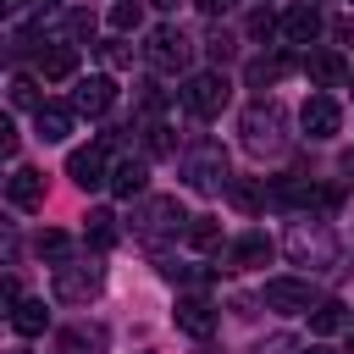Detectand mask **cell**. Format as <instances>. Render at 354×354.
<instances>
[{
  "mask_svg": "<svg viewBox=\"0 0 354 354\" xmlns=\"http://www.w3.org/2000/svg\"><path fill=\"white\" fill-rule=\"evenodd\" d=\"M238 133H243V149H249V155H282V149H288V111H282L277 100H254V105L243 111Z\"/></svg>",
  "mask_w": 354,
  "mask_h": 354,
  "instance_id": "1",
  "label": "cell"
},
{
  "mask_svg": "<svg viewBox=\"0 0 354 354\" xmlns=\"http://www.w3.org/2000/svg\"><path fill=\"white\" fill-rule=\"evenodd\" d=\"M183 183L194 188V194H227V149L216 144V138H199V144H188L183 149Z\"/></svg>",
  "mask_w": 354,
  "mask_h": 354,
  "instance_id": "2",
  "label": "cell"
},
{
  "mask_svg": "<svg viewBox=\"0 0 354 354\" xmlns=\"http://www.w3.org/2000/svg\"><path fill=\"white\" fill-rule=\"evenodd\" d=\"M177 100H183V111H188V116L210 122V116H221V111H227L232 83H227V72H221V66H210V72H188V77H183V88H177Z\"/></svg>",
  "mask_w": 354,
  "mask_h": 354,
  "instance_id": "3",
  "label": "cell"
},
{
  "mask_svg": "<svg viewBox=\"0 0 354 354\" xmlns=\"http://www.w3.org/2000/svg\"><path fill=\"white\" fill-rule=\"evenodd\" d=\"M288 254H293V266L321 271V266L337 260V238H332V227H326L321 216H304V221L288 227Z\"/></svg>",
  "mask_w": 354,
  "mask_h": 354,
  "instance_id": "4",
  "label": "cell"
},
{
  "mask_svg": "<svg viewBox=\"0 0 354 354\" xmlns=\"http://www.w3.org/2000/svg\"><path fill=\"white\" fill-rule=\"evenodd\" d=\"M188 227V210L177 205V199H144L138 210H133V232L144 238V243H166V238H177Z\"/></svg>",
  "mask_w": 354,
  "mask_h": 354,
  "instance_id": "5",
  "label": "cell"
},
{
  "mask_svg": "<svg viewBox=\"0 0 354 354\" xmlns=\"http://www.w3.org/2000/svg\"><path fill=\"white\" fill-rule=\"evenodd\" d=\"M105 282V266L100 260H61L55 266V299L61 304H88Z\"/></svg>",
  "mask_w": 354,
  "mask_h": 354,
  "instance_id": "6",
  "label": "cell"
},
{
  "mask_svg": "<svg viewBox=\"0 0 354 354\" xmlns=\"http://www.w3.org/2000/svg\"><path fill=\"white\" fill-rule=\"evenodd\" d=\"M188 55H194V44H188V33L171 28V22L144 39V61H149L155 72H188Z\"/></svg>",
  "mask_w": 354,
  "mask_h": 354,
  "instance_id": "7",
  "label": "cell"
},
{
  "mask_svg": "<svg viewBox=\"0 0 354 354\" xmlns=\"http://www.w3.org/2000/svg\"><path fill=\"white\" fill-rule=\"evenodd\" d=\"M299 127H304V138H315V144L337 138V133H343V111H337V100H332L326 88L310 94V100L299 105Z\"/></svg>",
  "mask_w": 354,
  "mask_h": 354,
  "instance_id": "8",
  "label": "cell"
},
{
  "mask_svg": "<svg viewBox=\"0 0 354 354\" xmlns=\"http://www.w3.org/2000/svg\"><path fill=\"white\" fill-rule=\"evenodd\" d=\"M271 249H277V243H271L266 232H238V238L221 243L216 254H221L227 271H254V266H271Z\"/></svg>",
  "mask_w": 354,
  "mask_h": 354,
  "instance_id": "9",
  "label": "cell"
},
{
  "mask_svg": "<svg viewBox=\"0 0 354 354\" xmlns=\"http://www.w3.org/2000/svg\"><path fill=\"white\" fill-rule=\"evenodd\" d=\"M260 299H266V310H277V315H299V310L315 304V293H310L304 277H271Z\"/></svg>",
  "mask_w": 354,
  "mask_h": 354,
  "instance_id": "10",
  "label": "cell"
},
{
  "mask_svg": "<svg viewBox=\"0 0 354 354\" xmlns=\"http://www.w3.org/2000/svg\"><path fill=\"white\" fill-rule=\"evenodd\" d=\"M66 177H72L77 188H105V177H111V160H105V144H88V149H72V155H66Z\"/></svg>",
  "mask_w": 354,
  "mask_h": 354,
  "instance_id": "11",
  "label": "cell"
},
{
  "mask_svg": "<svg viewBox=\"0 0 354 354\" xmlns=\"http://www.w3.org/2000/svg\"><path fill=\"white\" fill-rule=\"evenodd\" d=\"M105 188H111L116 199H144V188H149V160H144V155H122V160L111 166Z\"/></svg>",
  "mask_w": 354,
  "mask_h": 354,
  "instance_id": "12",
  "label": "cell"
},
{
  "mask_svg": "<svg viewBox=\"0 0 354 354\" xmlns=\"http://www.w3.org/2000/svg\"><path fill=\"white\" fill-rule=\"evenodd\" d=\"M111 105H116V83H111L105 72L83 77V83L72 88V111H77V116H105Z\"/></svg>",
  "mask_w": 354,
  "mask_h": 354,
  "instance_id": "13",
  "label": "cell"
},
{
  "mask_svg": "<svg viewBox=\"0 0 354 354\" xmlns=\"http://www.w3.org/2000/svg\"><path fill=\"white\" fill-rule=\"evenodd\" d=\"M277 33H282L288 44H315V39H321V11H315L310 0H299V6H288V11H282Z\"/></svg>",
  "mask_w": 354,
  "mask_h": 354,
  "instance_id": "14",
  "label": "cell"
},
{
  "mask_svg": "<svg viewBox=\"0 0 354 354\" xmlns=\"http://www.w3.org/2000/svg\"><path fill=\"white\" fill-rule=\"evenodd\" d=\"M6 199H11L17 210H39V205H44V171H39V166H17V171L6 177Z\"/></svg>",
  "mask_w": 354,
  "mask_h": 354,
  "instance_id": "15",
  "label": "cell"
},
{
  "mask_svg": "<svg viewBox=\"0 0 354 354\" xmlns=\"http://www.w3.org/2000/svg\"><path fill=\"white\" fill-rule=\"evenodd\" d=\"M33 72H39L44 83H61V77H72V72H77V44H39V55H33Z\"/></svg>",
  "mask_w": 354,
  "mask_h": 354,
  "instance_id": "16",
  "label": "cell"
},
{
  "mask_svg": "<svg viewBox=\"0 0 354 354\" xmlns=\"http://www.w3.org/2000/svg\"><path fill=\"white\" fill-rule=\"evenodd\" d=\"M72 122H77V111H72V105H61V100H44V105L33 111V127H39V138H44V144H61V138L72 133Z\"/></svg>",
  "mask_w": 354,
  "mask_h": 354,
  "instance_id": "17",
  "label": "cell"
},
{
  "mask_svg": "<svg viewBox=\"0 0 354 354\" xmlns=\"http://www.w3.org/2000/svg\"><path fill=\"white\" fill-rule=\"evenodd\" d=\"M304 77H310L315 88H337V83H348V66H343V55L315 50V55H304Z\"/></svg>",
  "mask_w": 354,
  "mask_h": 354,
  "instance_id": "18",
  "label": "cell"
},
{
  "mask_svg": "<svg viewBox=\"0 0 354 354\" xmlns=\"http://www.w3.org/2000/svg\"><path fill=\"white\" fill-rule=\"evenodd\" d=\"M177 332H188V337H210L216 332V310L205 304V299H177Z\"/></svg>",
  "mask_w": 354,
  "mask_h": 354,
  "instance_id": "19",
  "label": "cell"
},
{
  "mask_svg": "<svg viewBox=\"0 0 354 354\" xmlns=\"http://www.w3.org/2000/svg\"><path fill=\"white\" fill-rule=\"evenodd\" d=\"M11 326H17L22 337H44V332H50V304L22 293V299H17V310H11Z\"/></svg>",
  "mask_w": 354,
  "mask_h": 354,
  "instance_id": "20",
  "label": "cell"
},
{
  "mask_svg": "<svg viewBox=\"0 0 354 354\" xmlns=\"http://www.w3.org/2000/svg\"><path fill=\"white\" fill-rule=\"evenodd\" d=\"M304 315H310V332H315V337H332V332L348 326V304H343V299H315Z\"/></svg>",
  "mask_w": 354,
  "mask_h": 354,
  "instance_id": "21",
  "label": "cell"
},
{
  "mask_svg": "<svg viewBox=\"0 0 354 354\" xmlns=\"http://www.w3.org/2000/svg\"><path fill=\"white\" fill-rule=\"evenodd\" d=\"M293 72V55H260V61H249V88H271L277 77H288Z\"/></svg>",
  "mask_w": 354,
  "mask_h": 354,
  "instance_id": "22",
  "label": "cell"
},
{
  "mask_svg": "<svg viewBox=\"0 0 354 354\" xmlns=\"http://www.w3.org/2000/svg\"><path fill=\"white\" fill-rule=\"evenodd\" d=\"M83 238H88L94 249H111V243H116V216H111V210H88V216H83Z\"/></svg>",
  "mask_w": 354,
  "mask_h": 354,
  "instance_id": "23",
  "label": "cell"
},
{
  "mask_svg": "<svg viewBox=\"0 0 354 354\" xmlns=\"http://www.w3.org/2000/svg\"><path fill=\"white\" fill-rule=\"evenodd\" d=\"M183 238H188V249H221V221H210V216H188Z\"/></svg>",
  "mask_w": 354,
  "mask_h": 354,
  "instance_id": "24",
  "label": "cell"
},
{
  "mask_svg": "<svg viewBox=\"0 0 354 354\" xmlns=\"http://www.w3.org/2000/svg\"><path fill=\"white\" fill-rule=\"evenodd\" d=\"M227 199H232L238 210H260V205H266V183H243V177H232V183H227Z\"/></svg>",
  "mask_w": 354,
  "mask_h": 354,
  "instance_id": "25",
  "label": "cell"
},
{
  "mask_svg": "<svg viewBox=\"0 0 354 354\" xmlns=\"http://www.w3.org/2000/svg\"><path fill=\"white\" fill-rule=\"evenodd\" d=\"M33 249H39V260H55V266H61V260L72 254V238H66V232H55V227H44V232L33 238Z\"/></svg>",
  "mask_w": 354,
  "mask_h": 354,
  "instance_id": "26",
  "label": "cell"
},
{
  "mask_svg": "<svg viewBox=\"0 0 354 354\" xmlns=\"http://www.w3.org/2000/svg\"><path fill=\"white\" fill-rule=\"evenodd\" d=\"M111 28L116 33H138L144 28V0H116L111 6Z\"/></svg>",
  "mask_w": 354,
  "mask_h": 354,
  "instance_id": "27",
  "label": "cell"
},
{
  "mask_svg": "<svg viewBox=\"0 0 354 354\" xmlns=\"http://www.w3.org/2000/svg\"><path fill=\"white\" fill-rule=\"evenodd\" d=\"M144 149H149V155H177V133H171L166 122H149V127H144Z\"/></svg>",
  "mask_w": 354,
  "mask_h": 354,
  "instance_id": "28",
  "label": "cell"
},
{
  "mask_svg": "<svg viewBox=\"0 0 354 354\" xmlns=\"http://www.w3.org/2000/svg\"><path fill=\"white\" fill-rule=\"evenodd\" d=\"M11 105H22V111H39L44 100H39V77H11Z\"/></svg>",
  "mask_w": 354,
  "mask_h": 354,
  "instance_id": "29",
  "label": "cell"
},
{
  "mask_svg": "<svg viewBox=\"0 0 354 354\" xmlns=\"http://www.w3.org/2000/svg\"><path fill=\"white\" fill-rule=\"evenodd\" d=\"M277 22H282V17H271V11L260 6V11L249 17V39H271V33H277Z\"/></svg>",
  "mask_w": 354,
  "mask_h": 354,
  "instance_id": "30",
  "label": "cell"
},
{
  "mask_svg": "<svg viewBox=\"0 0 354 354\" xmlns=\"http://www.w3.org/2000/svg\"><path fill=\"white\" fill-rule=\"evenodd\" d=\"M17 299H22V282H17L11 271H0V310L11 315V310H17Z\"/></svg>",
  "mask_w": 354,
  "mask_h": 354,
  "instance_id": "31",
  "label": "cell"
},
{
  "mask_svg": "<svg viewBox=\"0 0 354 354\" xmlns=\"http://www.w3.org/2000/svg\"><path fill=\"white\" fill-rule=\"evenodd\" d=\"M138 105L155 116V111H166V88H155V83H144V94H138Z\"/></svg>",
  "mask_w": 354,
  "mask_h": 354,
  "instance_id": "32",
  "label": "cell"
},
{
  "mask_svg": "<svg viewBox=\"0 0 354 354\" xmlns=\"http://www.w3.org/2000/svg\"><path fill=\"white\" fill-rule=\"evenodd\" d=\"M66 28H72V39L94 33V11H72V17H66Z\"/></svg>",
  "mask_w": 354,
  "mask_h": 354,
  "instance_id": "33",
  "label": "cell"
},
{
  "mask_svg": "<svg viewBox=\"0 0 354 354\" xmlns=\"http://www.w3.org/2000/svg\"><path fill=\"white\" fill-rule=\"evenodd\" d=\"M0 155H17V127H11V116H0Z\"/></svg>",
  "mask_w": 354,
  "mask_h": 354,
  "instance_id": "34",
  "label": "cell"
},
{
  "mask_svg": "<svg viewBox=\"0 0 354 354\" xmlns=\"http://www.w3.org/2000/svg\"><path fill=\"white\" fill-rule=\"evenodd\" d=\"M11 254H17V227L0 221V260H11Z\"/></svg>",
  "mask_w": 354,
  "mask_h": 354,
  "instance_id": "35",
  "label": "cell"
},
{
  "mask_svg": "<svg viewBox=\"0 0 354 354\" xmlns=\"http://www.w3.org/2000/svg\"><path fill=\"white\" fill-rule=\"evenodd\" d=\"M227 55H232V39H227V33H216V39H210V61H216V66H221V61H227Z\"/></svg>",
  "mask_w": 354,
  "mask_h": 354,
  "instance_id": "36",
  "label": "cell"
},
{
  "mask_svg": "<svg viewBox=\"0 0 354 354\" xmlns=\"http://www.w3.org/2000/svg\"><path fill=\"white\" fill-rule=\"evenodd\" d=\"M199 11L205 17H221V11H232V0H199Z\"/></svg>",
  "mask_w": 354,
  "mask_h": 354,
  "instance_id": "37",
  "label": "cell"
},
{
  "mask_svg": "<svg viewBox=\"0 0 354 354\" xmlns=\"http://www.w3.org/2000/svg\"><path fill=\"white\" fill-rule=\"evenodd\" d=\"M149 6H155V11H183L188 0H149Z\"/></svg>",
  "mask_w": 354,
  "mask_h": 354,
  "instance_id": "38",
  "label": "cell"
},
{
  "mask_svg": "<svg viewBox=\"0 0 354 354\" xmlns=\"http://www.w3.org/2000/svg\"><path fill=\"white\" fill-rule=\"evenodd\" d=\"M17 6H22V0H0V17H6V11H17Z\"/></svg>",
  "mask_w": 354,
  "mask_h": 354,
  "instance_id": "39",
  "label": "cell"
},
{
  "mask_svg": "<svg viewBox=\"0 0 354 354\" xmlns=\"http://www.w3.org/2000/svg\"><path fill=\"white\" fill-rule=\"evenodd\" d=\"M6 354H28V348H6Z\"/></svg>",
  "mask_w": 354,
  "mask_h": 354,
  "instance_id": "40",
  "label": "cell"
},
{
  "mask_svg": "<svg viewBox=\"0 0 354 354\" xmlns=\"http://www.w3.org/2000/svg\"><path fill=\"white\" fill-rule=\"evenodd\" d=\"M310 354H332V348H310Z\"/></svg>",
  "mask_w": 354,
  "mask_h": 354,
  "instance_id": "41",
  "label": "cell"
},
{
  "mask_svg": "<svg viewBox=\"0 0 354 354\" xmlns=\"http://www.w3.org/2000/svg\"><path fill=\"white\" fill-rule=\"evenodd\" d=\"M39 6H55V0H39Z\"/></svg>",
  "mask_w": 354,
  "mask_h": 354,
  "instance_id": "42",
  "label": "cell"
},
{
  "mask_svg": "<svg viewBox=\"0 0 354 354\" xmlns=\"http://www.w3.org/2000/svg\"><path fill=\"white\" fill-rule=\"evenodd\" d=\"M348 83H354V66H348Z\"/></svg>",
  "mask_w": 354,
  "mask_h": 354,
  "instance_id": "43",
  "label": "cell"
}]
</instances>
